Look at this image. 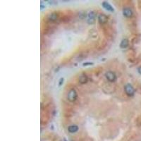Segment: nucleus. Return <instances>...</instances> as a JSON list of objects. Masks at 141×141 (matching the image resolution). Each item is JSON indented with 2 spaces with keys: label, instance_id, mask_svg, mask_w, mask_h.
Wrapping results in <instances>:
<instances>
[{
  "label": "nucleus",
  "instance_id": "1",
  "mask_svg": "<svg viewBox=\"0 0 141 141\" xmlns=\"http://www.w3.org/2000/svg\"><path fill=\"white\" fill-rule=\"evenodd\" d=\"M124 90H125V92L126 93V95L128 96H133L135 93V90L131 84L126 85L124 87Z\"/></svg>",
  "mask_w": 141,
  "mask_h": 141
},
{
  "label": "nucleus",
  "instance_id": "2",
  "mask_svg": "<svg viewBox=\"0 0 141 141\" xmlns=\"http://www.w3.org/2000/svg\"><path fill=\"white\" fill-rule=\"evenodd\" d=\"M67 98L70 102H74L77 98V92H76V91L74 89H71L68 93Z\"/></svg>",
  "mask_w": 141,
  "mask_h": 141
},
{
  "label": "nucleus",
  "instance_id": "3",
  "mask_svg": "<svg viewBox=\"0 0 141 141\" xmlns=\"http://www.w3.org/2000/svg\"><path fill=\"white\" fill-rule=\"evenodd\" d=\"M105 76L107 78V79L109 82H114L117 79V76H116V74L112 72V71H108L105 74Z\"/></svg>",
  "mask_w": 141,
  "mask_h": 141
},
{
  "label": "nucleus",
  "instance_id": "4",
  "mask_svg": "<svg viewBox=\"0 0 141 141\" xmlns=\"http://www.w3.org/2000/svg\"><path fill=\"white\" fill-rule=\"evenodd\" d=\"M123 14L126 18H131L133 16V11L130 8H124L123 9Z\"/></svg>",
  "mask_w": 141,
  "mask_h": 141
},
{
  "label": "nucleus",
  "instance_id": "5",
  "mask_svg": "<svg viewBox=\"0 0 141 141\" xmlns=\"http://www.w3.org/2000/svg\"><path fill=\"white\" fill-rule=\"evenodd\" d=\"M102 6H103L106 10H107L108 11H110V12H114V9L112 7V6L109 3H108V2H107V1H104V2L102 3Z\"/></svg>",
  "mask_w": 141,
  "mask_h": 141
},
{
  "label": "nucleus",
  "instance_id": "6",
  "mask_svg": "<svg viewBox=\"0 0 141 141\" xmlns=\"http://www.w3.org/2000/svg\"><path fill=\"white\" fill-rule=\"evenodd\" d=\"M98 20L100 22V24H104L107 22L108 20V18L106 15L104 14H100L98 17Z\"/></svg>",
  "mask_w": 141,
  "mask_h": 141
},
{
  "label": "nucleus",
  "instance_id": "7",
  "mask_svg": "<svg viewBox=\"0 0 141 141\" xmlns=\"http://www.w3.org/2000/svg\"><path fill=\"white\" fill-rule=\"evenodd\" d=\"M78 130V126L76 125H71L68 128V131L69 133H76Z\"/></svg>",
  "mask_w": 141,
  "mask_h": 141
},
{
  "label": "nucleus",
  "instance_id": "8",
  "mask_svg": "<svg viewBox=\"0 0 141 141\" xmlns=\"http://www.w3.org/2000/svg\"><path fill=\"white\" fill-rule=\"evenodd\" d=\"M128 44H129V41L128 39L126 38H124L123 40H122V41L121 42V44H120V47L122 49H125V48H127L128 47Z\"/></svg>",
  "mask_w": 141,
  "mask_h": 141
},
{
  "label": "nucleus",
  "instance_id": "9",
  "mask_svg": "<svg viewBox=\"0 0 141 141\" xmlns=\"http://www.w3.org/2000/svg\"><path fill=\"white\" fill-rule=\"evenodd\" d=\"M79 82L81 83V84H85L88 82V76L85 74L81 75V76L79 77Z\"/></svg>",
  "mask_w": 141,
  "mask_h": 141
},
{
  "label": "nucleus",
  "instance_id": "10",
  "mask_svg": "<svg viewBox=\"0 0 141 141\" xmlns=\"http://www.w3.org/2000/svg\"><path fill=\"white\" fill-rule=\"evenodd\" d=\"M57 18H58V15H57L56 13H52V14H50V15L49 16V19L50 20H53V21L57 20Z\"/></svg>",
  "mask_w": 141,
  "mask_h": 141
},
{
  "label": "nucleus",
  "instance_id": "11",
  "mask_svg": "<svg viewBox=\"0 0 141 141\" xmlns=\"http://www.w3.org/2000/svg\"><path fill=\"white\" fill-rule=\"evenodd\" d=\"M88 16H89V19H93V20H95V18H96V13L95 11H90L88 14Z\"/></svg>",
  "mask_w": 141,
  "mask_h": 141
},
{
  "label": "nucleus",
  "instance_id": "12",
  "mask_svg": "<svg viewBox=\"0 0 141 141\" xmlns=\"http://www.w3.org/2000/svg\"><path fill=\"white\" fill-rule=\"evenodd\" d=\"M94 64V63H92V62H85V63H83V66H91V65H93Z\"/></svg>",
  "mask_w": 141,
  "mask_h": 141
},
{
  "label": "nucleus",
  "instance_id": "13",
  "mask_svg": "<svg viewBox=\"0 0 141 141\" xmlns=\"http://www.w3.org/2000/svg\"><path fill=\"white\" fill-rule=\"evenodd\" d=\"M63 78H61L60 79V81H59V85L60 86L61 85V84H63Z\"/></svg>",
  "mask_w": 141,
  "mask_h": 141
},
{
  "label": "nucleus",
  "instance_id": "14",
  "mask_svg": "<svg viewBox=\"0 0 141 141\" xmlns=\"http://www.w3.org/2000/svg\"><path fill=\"white\" fill-rule=\"evenodd\" d=\"M138 73L141 75V67H139V68H138Z\"/></svg>",
  "mask_w": 141,
  "mask_h": 141
}]
</instances>
